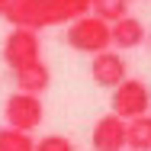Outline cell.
<instances>
[{"label":"cell","instance_id":"6da1fadb","mask_svg":"<svg viewBox=\"0 0 151 151\" xmlns=\"http://www.w3.org/2000/svg\"><path fill=\"white\" fill-rule=\"evenodd\" d=\"M90 13V0H10L3 16L13 29H48Z\"/></svg>","mask_w":151,"mask_h":151},{"label":"cell","instance_id":"7a4b0ae2","mask_svg":"<svg viewBox=\"0 0 151 151\" xmlns=\"http://www.w3.org/2000/svg\"><path fill=\"white\" fill-rule=\"evenodd\" d=\"M64 42H68L74 52L100 55V52H106V48L113 45V42H109V23L96 19L93 13H84V16H77L74 23H68Z\"/></svg>","mask_w":151,"mask_h":151},{"label":"cell","instance_id":"3957f363","mask_svg":"<svg viewBox=\"0 0 151 151\" xmlns=\"http://www.w3.org/2000/svg\"><path fill=\"white\" fill-rule=\"evenodd\" d=\"M148 109H151V87L145 81L125 77L119 87L113 90V116H119L122 122L148 116Z\"/></svg>","mask_w":151,"mask_h":151},{"label":"cell","instance_id":"277c9868","mask_svg":"<svg viewBox=\"0 0 151 151\" xmlns=\"http://www.w3.org/2000/svg\"><path fill=\"white\" fill-rule=\"evenodd\" d=\"M3 119L10 129H19V132H32L39 122L45 119V106L39 96H29V93H10L6 103H3Z\"/></svg>","mask_w":151,"mask_h":151},{"label":"cell","instance_id":"5b68a950","mask_svg":"<svg viewBox=\"0 0 151 151\" xmlns=\"http://www.w3.org/2000/svg\"><path fill=\"white\" fill-rule=\"evenodd\" d=\"M42 58V42L39 32L32 29H10V35L3 39V61L10 64V71H19L32 61Z\"/></svg>","mask_w":151,"mask_h":151},{"label":"cell","instance_id":"8992f818","mask_svg":"<svg viewBox=\"0 0 151 151\" xmlns=\"http://www.w3.org/2000/svg\"><path fill=\"white\" fill-rule=\"evenodd\" d=\"M90 77H93L96 87L116 90L122 81H125V58H122L119 52H113V48L93 55V61H90Z\"/></svg>","mask_w":151,"mask_h":151},{"label":"cell","instance_id":"52a82bcc","mask_svg":"<svg viewBox=\"0 0 151 151\" xmlns=\"http://www.w3.org/2000/svg\"><path fill=\"white\" fill-rule=\"evenodd\" d=\"M90 148L93 151H125V122L119 116H100L90 132Z\"/></svg>","mask_w":151,"mask_h":151},{"label":"cell","instance_id":"ba28073f","mask_svg":"<svg viewBox=\"0 0 151 151\" xmlns=\"http://www.w3.org/2000/svg\"><path fill=\"white\" fill-rule=\"evenodd\" d=\"M13 77H16V90L29 93V96H42L52 87V71H48V64L42 58L26 64V68H19V71H13Z\"/></svg>","mask_w":151,"mask_h":151},{"label":"cell","instance_id":"9c48e42d","mask_svg":"<svg viewBox=\"0 0 151 151\" xmlns=\"http://www.w3.org/2000/svg\"><path fill=\"white\" fill-rule=\"evenodd\" d=\"M109 42H113L116 48H138V45L145 42V26H142V19H135V16L116 19V23L109 26Z\"/></svg>","mask_w":151,"mask_h":151},{"label":"cell","instance_id":"30bf717a","mask_svg":"<svg viewBox=\"0 0 151 151\" xmlns=\"http://www.w3.org/2000/svg\"><path fill=\"white\" fill-rule=\"evenodd\" d=\"M125 148L132 151H151V116L125 122Z\"/></svg>","mask_w":151,"mask_h":151},{"label":"cell","instance_id":"8fae6325","mask_svg":"<svg viewBox=\"0 0 151 151\" xmlns=\"http://www.w3.org/2000/svg\"><path fill=\"white\" fill-rule=\"evenodd\" d=\"M90 10L96 19H103V23H116L122 16H129V0H90Z\"/></svg>","mask_w":151,"mask_h":151},{"label":"cell","instance_id":"7c38bea8","mask_svg":"<svg viewBox=\"0 0 151 151\" xmlns=\"http://www.w3.org/2000/svg\"><path fill=\"white\" fill-rule=\"evenodd\" d=\"M0 151H35V138L29 132H19V129L3 125L0 129Z\"/></svg>","mask_w":151,"mask_h":151},{"label":"cell","instance_id":"4fadbf2b","mask_svg":"<svg viewBox=\"0 0 151 151\" xmlns=\"http://www.w3.org/2000/svg\"><path fill=\"white\" fill-rule=\"evenodd\" d=\"M35 151H74V145L64 135H45V138L35 142Z\"/></svg>","mask_w":151,"mask_h":151},{"label":"cell","instance_id":"5bb4252c","mask_svg":"<svg viewBox=\"0 0 151 151\" xmlns=\"http://www.w3.org/2000/svg\"><path fill=\"white\" fill-rule=\"evenodd\" d=\"M6 3H10V0H0V16H3V10H6Z\"/></svg>","mask_w":151,"mask_h":151}]
</instances>
